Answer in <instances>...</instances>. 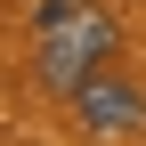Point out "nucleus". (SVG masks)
Instances as JSON below:
<instances>
[{
    "instance_id": "f257e3e1",
    "label": "nucleus",
    "mask_w": 146,
    "mask_h": 146,
    "mask_svg": "<svg viewBox=\"0 0 146 146\" xmlns=\"http://www.w3.org/2000/svg\"><path fill=\"white\" fill-rule=\"evenodd\" d=\"M114 49H122V25L114 8H73L57 33H41V57H33V81L49 89V98H73V89H89L98 73H114Z\"/></svg>"
},
{
    "instance_id": "f03ea898",
    "label": "nucleus",
    "mask_w": 146,
    "mask_h": 146,
    "mask_svg": "<svg viewBox=\"0 0 146 146\" xmlns=\"http://www.w3.org/2000/svg\"><path fill=\"white\" fill-rule=\"evenodd\" d=\"M73 122H81V138H138L146 130V81L98 73L89 89H73Z\"/></svg>"
}]
</instances>
